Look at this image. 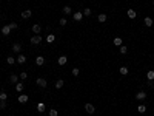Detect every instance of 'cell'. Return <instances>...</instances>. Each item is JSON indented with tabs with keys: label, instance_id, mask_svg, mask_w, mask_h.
<instances>
[{
	"label": "cell",
	"instance_id": "1f68e13d",
	"mask_svg": "<svg viewBox=\"0 0 154 116\" xmlns=\"http://www.w3.org/2000/svg\"><path fill=\"white\" fill-rule=\"evenodd\" d=\"M71 73H73V76H79L80 70H79V68H73V70H71Z\"/></svg>",
	"mask_w": 154,
	"mask_h": 116
},
{
	"label": "cell",
	"instance_id": "9a60e30c",
	"mask_svg": "<svg viewBox=\"0 0 154 116\" xmlns=\"http://www.w3.org/2000/svg\"><path fill=\"white\" fill-rule=\"evenodd\" d=\"M126 14H128V17H129V19H136L137 12L134 11V9H128V11H126Z\"/></svg>",
	"mask_w": 154,
	"mask_h": 116
},
{
	"label": "cell",
	"instance_id": "7a4b0ae2",
	"mask_svg": "<svg viewBox=\"0 0 154 116\" xmlns=\"http://www.w3.org/2000/svg\"><path fill=\"white\" fill-rule=\"evenodd\" d=\"M85 111H86V113H89V115H93L94 111H96V108H94L93 104H89V102H88V104H85Z\"/></svg>",
	"mask_w": 154,
	"mask_h": 116
},
{
	"label": "cell",
	"instance_id": "83f0119b",
	"mask_svg": "<svg viewBox=\"0 0 154 116\" xmlns=\"http://www.w3.org/2000/svg\"><path fill=\"white\" fill-rule=\"evenodd\" d=\"M50 116H59V111L55 110V108H51L50 110Z\"/></svg>",
	"mask_w": 154,
	"mask_h": 116
},
{
	"label": "cell",
	"instance_id": "d590c367",
	"mask_svg": "<svg viewBox=\"0 0 154 116\" xmlns=\"http://www.w3.org/2000/svg\"><path fill=\"white\" fill-rule=\"evenodd\" d=\"M0 108H6V101H0Z\"/></svg>",
	"mask_w": 154,
	"mask_h": 116
},
{
	"label": "cell",
	"instance_id": "cb8c5ba5",
	"mask_svg": "<svg viewBox=\"0 0 154 116\" xmlns=\"http://www.w3.org/2000/svg\"><path fill=\"white\" fill-rule=\"evenodd\" d=\"M97 20L99 22H106V14H99V17H97Z\"/></svg>",
	"mask_w": 154,
	"mask_h": 116
},
{
	"label": "cell",
	"instance_id": "f1b7e54d",
	"mask_svg": "<svg viewBox=\"0 0 154 116\" xmlns=\"http://www.w3.org/2000/svg\"><path fill=\"white\" fill-rule=\"evenodd\" d=\"M63 12H65V14H71V12H73V9H71L70 6H65V8H63Z\"/></svg>",
	"mask_w": 154,
	"mask_h": 116
},
{
	"label": "cell",
	"instance_id": "4fadbf2b",
	"mask_svg": "<svg viewBox=\"0 0 154 116\" xmlns=\"http://www.w3.org/2000/svg\"><path fill=\"white\" fill-rule=\"evenodd\" d=\"M19 102H20V104H25V102H28V94H23V93H22V94L19 96Z\"/></svg>",
	"mask_w": 154,
	"mask_h": 116
},
{
	"label": "cell",
	"instance_id": "d6986e66",
	"mask_svg": "<svg viewBox=\"0 0 154 116\" xmlns=\"http://www.w3.org/2000/svg\"><path fill=\"white\" fill-rule=\"evenodd\" d=\"M9 81H11L12 84H17V82H19V76L17 74H11V76H9Z\"/></svg>",
	"mask_w": 154,
	"mask_h": 116
},
{
	"label": "cell",
	"instance_id": "74e56055",
	"mask_svg": "<svg viewBox=\"0 0 154 116\" xmlns=\"http://www.w3.org/2000/svg\"><path fill=\"white\" fill-rule=\"evenodd\" d=\"M153 5H154V2H153Z\"/></svg>",
	"mask_w": 154,
	"mask_h": 116
},
{
	"label": "cell",
	"instance_id": "603a6c76",
	"mask_svg": "<svg viewBox=\"0 0 154 116\" xmlns=\"http://www.w3.org/2000/svg\"><path fill=\"white\" fill-rule=\"evenodd\" d=\"M146 79H148V81H154V71H148L146 73Z\"/></svg>",
	"mask_w": 154,
	"mask_h": 116
},
{
	"label": "cell",
	"instance_id": "484cf974",
	"mask_svg": "<svg viewBox=\"0 0 154 116\" xmlns=\"http://www.w3.org/2000/svg\"><path fill=\"white\" fill-rule=\"evenodd\" d=\"M15 90H17L19 93H22V91H23V84H19V82H17V84H15Z\"/></svg>",
	"mask_w": 154,
	"mask_h": 116
},
{
	"label": "cell",
	"instance_id": "ba28073f",
	"mask_svg": "<svg viewBox=\"0 0 154 116\" xmlns=\"http://www.w3.org/2000/svg\"><path fill=\"white\" fill-rule=\"evenodd\" d=\"M31 16H32L31 9H25V11H22V17H23V19H29Z\"/></svg>",
	"mask_w": 154,
	"mask_h": 116
},
{
	"label": "cell",
	"instance_id": "5b68a950",
	"mask_svg": "<svg viewBox=\"0 0 154 116\" xmlns=\"http://www.w3.org/2000/svg\"><path fill=\"white\" fill-rule=\"evenodd\" d=\"M9 33H11L9 25H3V26H2V34H3V36H9Z\"/></svg>",
	"mask_w": 154,
	"mask_h": 116
},
{
	"label": "cell",
	"instance_id": "d4e9b609",
	"mask_svg": "<svg viewBox=\"0 0 154 116\" xmlns=\"http://www.w3.org/2000/svg\"><path fill=\"white\" fill-rule=\"evenodd\" d=\"M6 62H8L9 65H12V64H15V59L12 57V56H8V57H6Z\"/></svg>",
	"mask_w": 154,
	"mask_h": 116
},
{
	"label": "cell",
	"instance_id": "f546056e",
	"mask_svg": "<svg viewBox=\"0 0 154 116\" xmlns=\"http://www.w3.org/2000/svg\"><path fill=\"white\" fill-rule=\"evenodd\" d=\"M19 77H20V79H23V81H25V79L28 77V73H26V71H22V73H20V76H19Z\"/></svg>",
	"mask_w": 154,
	"mask_h": 116
},
{
	"label": "cell",
	"instance_id": "d6a6232c",
	"mask_svg": "<svg viewBox=\"0 0 154 116\" xmlns=\"http://www.w3.org/2000/svg\"><path fill=\"white\" fill-rule=\"evenodd\" d=\"M83 16H91V9L89 8H85L83 9Z\"/></svg>",
	"mask_w": 154,
	"mask_h": 116
},
{
	"label": "cell",
	"instance_id": "8d00e7d4",
	"mask_svg": "<svg viewBox=\"0 0 154 116\" xmlns=\"http://www.w3.org/2000/svg\"><path fill=\"white\" fill-rule=\"evenodd\" d=\"M9 2H12V0H9Z\"/></svg>",
	"mask_w": 154,
	"mask_h": 116
},
{
	"label": "cell",
	"instance_id": "8fae6325",
	"mask_svg": "<svg viewBox=\"0 0 154 116\" xmlns=\"http://www.w3.org/2000/svg\"><path fill=\"white\" fill-rule=\"evenodd\" d=\"M145 98H146V93H145V91H139V93L136 94V99H137V101H143Z\"/></svg>",
	"mask_w": 154,
	"mask_h": 116
},
{
	"label": "cell",
	"instance_id": "52a82bcc",
	"mask_svg": "<svg viewBox=\"0 0 154 116\" xmlns=\"http://www.w3.org/2000/svg\"><path fill=\"white\" fill-rule=\"evenodd\" d=\"M43 64H45V57H43V56H37V57H35V65L42 67Z\"/></svg>",
	"mask_w": 154,
	"mask_h": 116
},
{
	"label": "cell",
	"instance_id": "3957f363",
	"mask_svg": "<svg viewBox=\"0 0 154 116\" xmlns=\"http://www.w3.org/2000/svg\"><path fill=\"white\" fill-rule=\"evenodd\" d=\"M35 84H37L40 88H45V87L48 85V82H46V79H43V77H39L37 81H35Z\"/></svg>",
	"mask_w": 154,
	"mask_h": 116
},
{
	"label": "cell",
	"instance_id": "7402d4cb",
	"mask_svg": "<svg viewBox=\"0 0 154 116\" xmlns=\"http://www.w3.org/2000/svg\"><path fill=\"white\" fill-rule=\"evenodd\" d=\"M114 45L116 46H122V39L120 37H114Z\"/></svg>",
	"mask_w": 154,
	"mask_h": 116
},
{
	"label": "cell",
	"instance_id": "e0dca14e",
	"mask_svg": "<svg viewBox=\"0 0 154 116\" xmlns=\"http://www.w3.org/2000/svg\"><path fill=\"white\" fill-rule=\"evenodd\" d=\"M143 22H145V26H148V28H149V26H153V19L151 17H145V20H143Z\"/></svg>",
	"mask_w": 154,
	"mask_h": 116
},
{
	"label": "cell",
	"instance_id": "277c9868",
	"mask_svg": "<svg viewBox=\"0 0 154 116\" xmlns=\"http://www.w3.org/2000/svg\"><path fill=\"white\" fill-rule=\"evenodd\" d=\"M73 17H74V20H76V22H80L82 19H83V12H80V11L73 12Z\"/></svg>",
	"mask_w": 154,
	"mask_h": 116
},
{
	"label": "cell",
	"instance_id": "8992f818",
	"mask_svg": "<svg viewBox=\"0 0 154 116\" xmlns=\"http://www.w3.org/2000/svg\"><path fill=\"white\" fill-rule=\"evenodd\" d=\"M15 61H17V64L23 65L25 62H26V56H25V54H19V56H17V59H15Z\"/></svg>",
	"mask_w": 154,
	"mask_h": 116
},
{
	"label": "cell",
	"instance_id": "ffe728a7",
	"mask_svg": "<svg viewBox=\"0 0 154 116\" xmlns=\"http://www.w3.org/2000/svg\"><path fill=\"white\" fill-rule=\"evenodd\" d=\"M137 111H139V113H145V111H146V105L139 104V107H137Z\"/></svg>",
	"mask_w": 154,
	"mask_h": 116
},
{
	"label": "cell",
	"instance_id": "6da1fadb",
	"mask_svg": "<svg viewBox=\"0 0 154 116\" xmlns=\"http://www.w3.org/2000/svg\"><path fill=\"white\" fill-rule=\"evenodd\" d=\"M31 44H32V45L42 44V36H40V34H34V36L31 37Z\"/></svg>",
	"mask_w": 154,
	"mask_h": 116
},
{
	"label": "cell",
	"instance_id": "30bf717a",
	"mask_svg": "<svg viewBox=\"0 0 154 116\" xmlns=\"http://www.w3.org/2000/svg\"><path fill=\"white\" fill-rule=\"evenodd\" d=\"M66 62H68L66 56H60V57L57 59V64H59V65H66Z\"/></svg>",
	"mask_w": 154,
	"mask_h": 116
},
{
	"label": "cell",
	"instance_id": "2e32d148",
	"mask_svg": "<svg viewBox=\"0 0 154 116\" xmlns=\"http://www.w3.org/2000/svg\"><path fill=\"white\" fill-rule=\"evenodd\" d=\"M65 85V81L63 79H57V81H55V88H62Z\"/></svg>",
	"mask_w": 154,
	"mask_h": 116
},
{
	"label": "cell",
	"instance_id": "ac0fdd59",
	"mask_svg": "<svg viewBox=\"0 0 154 116\" xmlns=\"http://www.w3.org/2000/svg\"><path fill=\"white\" fill-rule=\"evenodd\" d=\"M54 40H55V34H48L46 36V42L48 44H52Z\"/></svg>",
	"mask_w": 154,
	"mask_h": 116
},
{
	"label": "cell",
	"instance_id": "4dcf8cb0",
	"mask_svg": "<svg viewBox=\"0 0 154 116\" xmlns=\"http://www.w3.org/2000/svg\"><path fill=\"white\" fill-rule=\"evenodd\" d=\"M59 23H60V26H65V25H66V23H68V20H66V19H60V20H59Z\"/></svg>",
	"mask_w": 154,
	"mask_h": 116
},
{
	"label": "cell",
	"instance_id": "5bb4252c",
	"mask_svg": "<svg viewBox=\"0 0 154 116\" xmlns=\"http://www.w3.org/2000/svg\"><path fill=\"white\" fill-rule=\"evenodd\" d=\"M12 51L20 54V51H22V45H20V44H14V45H12Z\"/></svg>",
	"mask_w": 154,
	"mask_h": 116
},
{
	"label": "cell",
	"instance_id": "7c38bea8",
	"mask_svg": "<svg viewBox=\"0 0 154 116\" xmlns=\"http://www.w3.org/2000/svg\"><path fill=\"white\" fill-rule=\"evenodd\" d=\"M45 110H46L45 104H43V102H39V104H37V111H39V113H43Z\"/></svg>",
	"mask_w": 154,
	"mask_h": 116
},
{
	"label": "cell",
	"instance_id": "e575fe53",
	"mask_svg": "<svg viewBox=\"0 0 154 116\" xmlns=\"http://www.w3.org/2000/svg\"><path fill=\"white\" fill-rule=\"evenodd\" d=\"M126 51H128L126 46H120V53H122V54H126Z\"/></svg>",
	"mask_w": 154,
	"mask_h": 116
},
{
	"label": "cell",
	"instance_id": "44dd1931",
	"mask_svg": "<svg viewBox=\"0 0 154 116\" xmlns=\"http://www.w3.org/2000/svg\"><path fill=\"white\" fill-rule=\"evenodd\" d=\"M119 73H120L122 76H126V74H128V68H126V67H120Z\"/></svg>",
	"mask_w": 154,
	"mask_h": 116
},
{
	"label": "cell",
	"instance_id": "836d02e7",
	"mask_svg": "<svg viewBox=\"0 0 154 116\" xmlns=\"http://www.w3.org/2000/svg\"><path fill=\"white\" fill-rule=\"evenodd\" d=\"M9 28H11V29H17V23H15V22H11V23H9Z\"/></svg>",
	"mask_w": 154,
	"mask_h": 116
},
{
	"label": "cell",
	"instance_id": "9c48e42d",
	"mask_svg": "<svg viewBox=\"0 0 154 116\" xmlns=\"http://www.w3.org/2000/svg\"><path fill=\"white\" fill-rule=\"evenodd\" d=\"M40 31H42V26L39 25V23L32 25V33H34V34H40Z\"/></svg>",
	"mask_w": 154,
	"mask_h": 116
},
{
	"label": "cell",
	"instance_id": "4316f807",
	"mask_svg": "<svg viewBox=\"0 0 154 116\" xmlns=\"http://www.w3.org/2000/svg\"><path fill=\"white\" fill-rule=\"evenodd\" d=\"M6 99H8V94H6L5 91H2L0 93V101H6Z\"/></svg>",
	"mask_w": 154,
	"mask_h": 116
}]
</instances>
